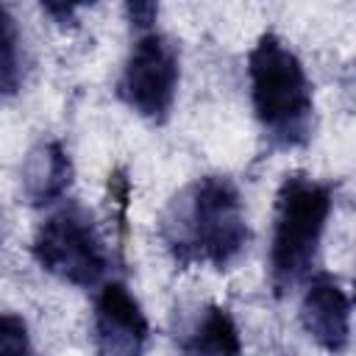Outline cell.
I'll list each match as a JSON object with an SVG mask.
<instances>
[{
	"label": "cell",
	"mask_w": 356,
	"mask_h": 356,
	"mask_svg": "<svg viewBox=\"0 0 356 356\" xmlns=\"http://www.w3.org/2000/svg\"><path fill=\"white\" fill-rule=\"evenodd\" d=\"M181 356H242L236 320L222 306H203L181 334Z\"/></svg>",
	"instance_id": "cell-9"
},
{
	"label": "cell",
	"mask_w": 356,
	"mask_h": 356,
	"mask_svg": "<svg viewBox=\"0 0 356 356\" xmlns=\"http://www.w3.org/2000/svg\"><path fill=\"white\" fill-rule=\"evenodd\" d=\"M22 75V33L11 11L0 6V100L19 92Z\"/></svg>",
	"instance_id": "cell-10"
},
{
	"label": "cell",
	"mask_w": 356,
	"mask_h": 356,
	"mask_svg": "<svg viewBox=\"0 0 356 356\" xmlns=\"http://www.w3.org/2000/svg\"><path fill=\"white\" fill-rule=\"evenodd\" d=\"M178 81H181L178 44L153 28L136 36L122 64L117 95L139 117L150 122H164L172 111Z\"/></svg>",
	"instance_id": "cell-5"
},
{
	"label": "cell",
	"mask_w": 356,
	"mask_h": 356,
	"mask_svg": "<svg viewBox=\"0 0 356 356\" xmlns=\"http://www.w3.org/2000/svg\"><path fill=\"white\" fill-rule=\"evenodd\" d=\"M334 209V186L306 172H292L281 181L273 214L270 239V289L284 298L298 284L309 281L320 242Z\"/></svg>",
	"instance_id": "cell-3"
},
{
	"label": "cell",
	"mask_w": 356,
	"mask_h": 356,
	"mask_svg": "<svg viewBox=\"0 0 356 356\" xmlns=\"http://www.w3.org/2000/svg\"><path fill=\"white\" fill-rule=\"evenodd\" d=\"M47 14H53L58 22H64V19H72L75 14H78V8L75 6H56V3H47V6H42Z\"/></svg>",
	"instance_id": "cell-13"
},
{
	"label": "cell",
	"mask_w": 356,
	"mask_h": 356,
	"mask_svg": "<svg viewBox=\"0 0 356 356\" xmlns=\"http://www.w3.org/2000/svg\"><path fill=\"white\" fill-rule=\"evenodd\" d=\"M72 184V159L58 139L36 145L22 164V192L33 206L58 203Z\"/></svg>",
	"instance_id": "cell-8"
},
{
	"label": "cell",
	"mask_w": 356,
	"mask_h": 356,
	"mask_svg": "<svg viewBox=\"0 0 356 356\" xmlns=\"http://www.w3.org/2000/svg\"><path fill=\"white\" fill-rule=\"evenodd\" d=\"M300 323L309 339L325 353L339 356L350 345V298L337 275L314 273L300 300Z\"/></svg>",
	"instance_id": "cell-7"
},
{
	"label": "cell",
	"mask_w": 356,
	"mask_h": 356,
	"mask_svg": "<svg viewBox=\"0 0 356 356\" xmlns=\"http://www.w3.org/2000/svg\"><path fill=\"white\" fill-rule=\"evenodd\" d=\"M161 239L178 267H231L250 242L239 186L228 175L186 184L161 217Z\"/></svg>",
	"instance_id": "cell-1"
},
{
	"label": "cell",
	"mask_w": 356,
	"mask_h": 356,
	"mask_svg": "<svg viewBox=\"0 0 356 356\" xmlns=\"http://www.w3.org/2000/svg\"><path fill=\"white\" fill-rule=\"evenodd\" d=\"M0 222H3V214H0ZM0 236H3V228H0Z\"/></svg>",
	"instance_id": "cell-14"
},
{
	"label": "cell",
	"mask_w": 356,
	"mask_h": 356,
	"mask_svg": "<svg viewBox=\"0 0 356 356\" xmlns=\"http://www.w3.org/2000/svg\"><path fill=\"white\" fill-rule=\"evenodd\" d=\"M95 356H145L150 325L122 281H106L92 312Z\"/></svg>",
	"instance_id": "cell-6"
},
{
	"label": "cell",
	"mask_w": 356,
	"mask_h": 356,
	"mask_svg": "<svg viewBox=\"0 0 356 356\" xmlns=\"http://www.w3.org/2000/svg\"><path fill=\"white\" fill-rule=\"evenodd\" d=\"M31 253L44 273L81 289L97 286L111 267V256L95 217L75 200L58 206L36 228Z\"/></svg>",
	"instance_id": "cell-4"
},
{
	"label": "cell",
	"mask_w": 356,
	"mask_h": 356,
	"mask_svg": "<svg viewBox=\"0 0 356 356\" xmlns=\"http://www.w3.org/2000/svg\"><path fill=\"white\" fill-rule=\"evenodd\" d=\"M250 103L264 139L278 147H303L314 128V95L298 53L273 31L248 53Z\"/></svg>",
	"instance_id": "cell-2"
},
{
	"label": "cell",
	"mask_w": 356,
	"mask_h": 356,
	"mask_svg": "<svg viewBox=\"0 0 356 356\" xmlns=\"http://www.w3.org/2000/svg\"><path fill=\"white\" fill-rule=\"evenodd\" d=\"M0 356H36L28 323L14 312H0Z\"/></svg>",
	"instance_id": "cell-11"
},
{
	"label": "cell",
	"mask_w": 356,
	"mask_h": 356,
	"mask_svg": "<svg viewBox=\"0 0 356 356\" xmlns=\"http://www.w3.org/2000/svg\"><path fill=\"white\" fill-rule=\"evenodd\" d=\"M125 14H128L131 25L139 33H145V31H153L156 17H159V6L156 3H128L125 6Z\"/></svg>",
	"instance_id": "cell-12"
}]
</instances>
